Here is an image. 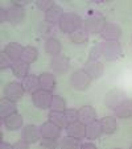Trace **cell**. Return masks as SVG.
<instances>
[{"label":"cell","instance_id":"cell-19","mask_svg":"<svg viewBox=\"0 0 132 149\" xmlns=\"http://www.w3.org/2000/svg\"><path fill=\"white\" fill-rule=\"evenodd\" d=\"M102 133H103V130H102V124L99 120H94L86 124V137L90 141L99 139Z\"/></svg>","mask_w":132,"mask_h":149},{"label":"cell","instance_id":"cell-27","mask_svg":"<svg viewBox=\"0 0 132 149\" xmlns=\"http://www.w3.org/2000/svg\"><path fill=\"white\" fill-rule=\"evenodd\" d=\"M101 124H102L103 133H106V135H112L116 131V127H118L116 119L114 116H104V118H102Z\"/></svg>","mask_w":132,"mask_h":149},{"label":"cell","instance_id":"cell-25","mask_svg":"<svg viewBox=\"0 0 132 149\" xmlns=\"http://www.w3.org/2000/svg\"><path fill=\"white\" fill-rule=\"evenodd\" d=\"M40 77V84H41L42 90L46 91H53L56 88V78L52 73H42Z\"/></svg>","mask_w":132,"mask_h":149},{"label":"cell","instance_id":"cell-21","mask_svg":"<svg viewBox=\"0 0 132 149\" xmlns=\"http://www.w3.org/2000/svg\"><path fill=\"white\" fill-rule=\"evenodd\" d=\"M15 112H17L16 102L11 100L8 98H3L0 100V116H1V119L7 118V116L12 115Z\"/></svg>","mask_w":132,"mask_h":149},{"label":"cell","instance_id":"cell-20","mask_svg":"<svg viewBox=\"0 0 132 149\" xmlns=\"http://www.w3.org/2000/svg\"><path fill=\"white\" fill-rule=\"evenodd\" d=\"M78 120L83 124H89L96 120V112L91 106H83L78 110Z\"/></svg>","mask_w":132,"mask_h":149},{"label":"cell","instance_id":"cell-23","mask_svg":"<svg viewBox=\"0 0 132 149\" xmlns=\"http://www.w3.org/2000/svg\"><path fill=\"white\" fill-rule=\"evenodd\" d=\"M61 50H62V44L58 38L52 37V38H48L45 41V52L49 56L56 57L61 53Z\"/></svg>","mask_w":132,"mask_h":149},{"label":"cell","instance_id":"cell-2","mask_svg":"<svg viewBox=\"0 0 132 149\" xmlns=\"http://www.w3.org/2000/svg\"><path fill=\"white\" fill-rule=\"evenodd\" d=\"M82 26H83V19L74 12H66L58 24L59 31L69 36L77 31H81Z\"/></svg>","mask_w":132,"mask_h":149},{"label":"cell","instance_id":"cell-29","mask_svg":"<svg viewBox=\"0 0 132 149\" xmlns=\"http://www.w3.org/2000/svg\"><path fill=\"white\" fill-rule=\"evenodd\" d=\"M37 58H38V50L34 46H25L24 48L21 61L27 62V63H33Z\"/></svg>","mask_w":132,"mask_h":149},{"label":"cell","instance_id":"cell-18","mask_svg":"<svg viewBox=\"0 0 132 149\" xmlns=\"http://www.w3.org/2000/svg\"><path fill=\"white\" fill-rule=\"evenodd\" d=\"M3 123H4V127H6L8 131H17L19 128L23 127V116L20 115V113L15 112L12 115L7 116V118L3 119Z\"/></svg>","mask_w":132,"mask_h":149},{"label":"cell","instance_id":"cell-32","mask_svg":"<svg viewBox=\"0 0 132 149\" xmlns=\"http://www.w3.org/2000/svg\"><path fill=\"white\" fill-rule=\"evenodd\" d=\"M66 110V102L62 96L53 95L50 103V111H65Z\"/></svg>","mask_w":132,"mask_h":149},{"label":"cell","instance_id":"cell-30","mask_svg":"<svg viewBox=\"0 0 132 149\" xmlns=\"http://www.w3.org/2000/svg\"><path fill=\"white\" fill-rule=\"evenodd\" d=\"M81 140L78 139L73 137V136H66L64 137L61 141H59V148L62 149H77V148H81Z\"/></svg>","mask_w":132,"mask_h":149},{"label":"cell","instance_id":"cell-42","mask_svg":"<svg viewBox=\"0 0 132 149\" xmlns=\"http://www.w3.org/2000/svg\"><path fill=\"white\" fill-rule=\"evenodd\" d=\"M1 148H13V145H9V144L4 143V141H1Z\"/></svg>","mask_w":132,"mask_h":149},{"label":"cell","instance_id":"cell-28","mask_svg":"<svg viewBox=\"0 0 132 149\" xmlns=\"http://www.w3.org/2000/svg\"><path fill=\"white\" fill-rule=\"evenodd\" d=\"M37 32H38L40 37H42V38H52V36L54 34V25L48 23V21H42L37 26Z\"/></svg>","mask_w":132,"mask_h":149},{"label":"cell","instance_id":"cell-41","mask_svg":"<svg viewBox=\"0 0 132 149\" xmlns=\"http://www.w3.org/2000/svg\"><path fill=\"white\" fill-rule=\"evenodd\" d=\"M81 148H82V149H95V148H96V145L89 141V143H83V144H81Z\"/></svg>","mask_w":132,"mask_h":149},{"label":"cell","instance_id":"cell-16","mask_svg":"<svg viewBox=\"0 0 132 149\" xmlns=\"http://www.w3.org/2000/svg\"><path fill=\"white\" fill-rule=\"evenodd\" d=\"M66 132H68L69 136H73V137L78 139H85L86 137V124H83L82 121L77 120L74 123H70L66 128Z\"/></svg>","mask_w":132,"mask_h":149},{"label":"cell","instance_id":"cell-39","mask_svg":"<svg viewBox=\"0 0 132 149\" xmlns=\"http://www.w3.org/2000/svg\"><path fill=\"white\" fill-rule=\"evenodd\" d=\"M6 21H8V12H7V9L0 8V23L3 24Z\"/></svg>","mask_w":132,"mask_h":149},{"label":"cell","instance_id":"cell-43","mask_svg":"<svg viewBox=\"0 0 132 149\" xmlns=\"http://www.w3.org/2000/svg\"><path fill=\"white\" fill-rule=\"evenodd\" d=\"M131 149H132V145H131Z\"/></svg>","mask_w":132,"mask_h":149},{"label":"cell","instance_id":"cell-1","mask_svg":"<svg viewBox=\"0 0 132 149\" xmlns=\"http://www.w3.org/2000/svg\"><path fill=\"white\" fill-rule=\"evenodd\" d=\"M107 21L104 16L98 11H89V16L83 20V28L86 33L90 34H99L103 32Z\"/></svg>","mask_w":132,"mask_h":149},{"label":"cell","instance_id":"cell-11","mask_svg":"<svg viewBox=\"0 0 132 149\" xmlns=\"http://www.w3.org/2000/svg\"><path fill=\"white\" fill-rule=\"evenodd\" d=\"M83 70L90 75L91 79H98L103 75L104 66H103V63L99 62V61H91V59H87V62L85 63Z\"/></svg>","mask_w":132,"mask_h":149},{"label":"cell","instance_id":"cell-22","mask_svg":"<svg viewBox=\"0 0 132 149\" xmlns=\"http://www.w3.org/2000/svg\"><path fill=\"white\" fill-rule=\"evenodd\" d=\"M115 115L120 119H128L132 116V100L124 99L118 107H115Z\"/></svg>","mask_w":132,"mask_h":149},{"label":"cell","instance_id":"cell-26","mask_svg":"<svg viewBox=\"0 0 132 149\" xmlns=\"http://www.w3.org/2000/svg\"><path fill=\"white\" fill-rule=\"evenodd\" d=\"M11 69L16 78L24 79L29 73V63H27V62H24V61H17V62H15Z\"/></svg>","mask_w":132,"mask_h":149},{"label":"cell","instance_id":"cell-3","mask_svg":"<svg viewBox=\"0 0 132 149\" xmlns=\"http://www.w3.org/2000/svg\"><path fill=\"white\" fill-rule=\"evenodd\" d=\"M101 46L102 56L107 59V61H116L123 53V48L119 41H103L99 44Z\"/></svg>","mask_w":132,"mask_h":149},{"label":"cell","instance_id":"cell-38","mask_svg":"<svg viewBox=\"0 0 132 149\" xmlns=\"http://www.w3.org/2000/svg\"><path fill=\"white\" fill-rule=\"evenodd\" d=\"M28 145H29V144L27 143L25 140H23V139H21V140L17 141L16 144H13V148L15 149H28Z\"/></svg>","mask_w":132,"mask_h":149},{"label":"cell","instance_id":"cell-13","mask_svg":"<svg viewBox=\"0 0 132 149\" xmlns=\"http://www.w3.org/2000/svg\"><path fill=\"white\" fill-rule=\"evenodd\" d=\"M7 12H8V21L12 25H20L25 19V12H24L23 7H17L12 4L7 9Z\"/></svg>","mask_w":132,"mask_h":149},{"label":"cell","instance_id":"cell-35","mask_svg":"<svg viewBox=\"0 0 132 149\" xmlns=\"http://www.w3.org/2000/svg\"><path fill=\"white\" fill-rule=\"evenodd\" d=\"M36 6L38 9L46 12L52 6H54V1L53 0H38V1H36Z\"/></svg>","mask_w":132,"mask_h":149},{"label":"cell","instance_id":"cell-9","mask_svg":"<svg viewBox=\"0 0 132 149\" xmlns=\"http://www.w3.org/2000/svg\"><path fill=\"white\" fill-rule=\"evenodd\" d=\"M21 139L25 140L28 144H34L40 139H42V135H41L40 128H37L33 124H28V125H25L21 130Z\"/></svg>","mask_w":132,"mask_h":149},{"label":"cell","instance_id":"cell-4","mask_svg":"<svg viewBox=\"0 0 132 149\" xmlns=\"http://www.w3.org/2000/svg\"><path fill=\"white\" fill-rule=\"evenodd\" d=\"M91 81H93V79L90 78V75H89L83 69L74 71L70 75V84L73 86L74 90H77V91L87 90V88L90 87Z\"/></svg>","mask_w":132,"mask_h":149},{"label":"cell","instance_id":"cell-7","mask_svg":"<svg viewBox=\"0 0 132 149\" xmlns=\"http://www.w3.org/2000/svg\"><path fill=\"white\" fill-rule=\"evenodd\" d=\"M50 68H52V70L57 74L68 73L69 69H70V59L66 56H64V54H58V56L52 58Z\"/></svg>","mask_w":132,"mask_h":149},{"label":"cell","instance_id":"cell-24","mask_svg":"<svg viewBox=\"0 0 132 149\" xmlns=\"http://www.w3.org/2000/svg\"><path fill=\"white\" fill-rule=\"evenodd\" d=\"M49 120L52 123H54L56 125H58L59 128H68L69 125V121L66 119V115H65V111H50L49 113Z\"/></svg>","mask_w":132,"mask_h":149},{"label":"cell","instance_id":"cell-6","mask_svg":"<svg viewBox=\"0 0 132 149\" xmlns=\"http://www.w3.org/2000/svg\"><path fill=\"white\" fill-rule=\"evenodd\" d=\"M24 93H25V90H24L23 84L19 82H9L4 87V98H8L13 102L20 100L23 98Z\"/></svg>","mask_w":132,"mask_h":149},{"label":"cell","instance_id":"cell-14","mask_svg":"<svg viewBox=\"0 0 132 149\" xmlns=\"http://www.w3.org/2000/svg\"><path fill=\"white\" fill-rule=\"evenodd\" d=\"M64 15H65L64 8H62L61 6H58V4H54V6H52L50 8L45 12V21L53 24V25L54 24H59V21H61Z\"/></svg>","mask_w":132,"mask_h":149},{"label":"cell","instance_id":"cell-15","mask_svg":"<svg viewBox=\"0 0 132 149\" xmlns=\"http://www.w3.org/2000/svg\"><path fill=\"white\" fill-rule=\"evenodd\" d=\"M3 52L13 62H17V61H21V56H23L24 48L21 44H19V42H9L8 45L4 48Z\"/></svg>","mask_w":132,"mask_h":149},{"label":"cell","instance_id":"cell-5","mask_svg":"<svg viewBox=\"0 0 132 149\" xmlns=\"http://www.w3.org/2000/svg\"><path fill=\"white\" fill-rule=\"evenodd\" d=\"M52 98H53V95L50 91L40 88L36 93L32 94V103L34 104V107L40 108V110H48V108H50Z\"/></svg>","mask_w":132,"mask_h":149},{"label":"cell","instance_id":"cell-17","mask_svg":"<svg viewBox=\"0 0 132 149\" xmlns=\"http://www.w3.org/2000/svg\"><path fill=\"white\" fill-rule=\"evenodd\" d=\"M21 84H23L25 93H28V94H33V93H36L37 90L41 88V84H40V77L34 75V74H28V75L23 79Z\"/></svg>","mask_w":132,"mask_h":149},{"label":"cell","instance_id":"cell-8","mask_svg":"<svg viewBox=\"0 0 132 149\" xmlns=\"http://www.w3.org/2000/svg\"><path fill=\"white\" fill-rule=\"evenodd\" d=\"M126 98V93L119 88H114V90L108 91L106 94V98H104V104H106L108 108H112L115 110V107H118L119 104L124 100Z\"/></svg>","mask_w":132,"mask_h":149},{"label":"cell","instance_id":"cell-33","mask_svg":"<svg viewBox=\"0 0 132 149\" xmlns=\"http://www.w3.org/2000/svg\"><path fill=\"white\" fill-rule=\"evenodd\" d=\"M13 63H15V62L12 61V59L9 58V57L7 56L4 52H1V53H0V69H1V70H6V69L12 68V66H13Z\"/></svg>","mask_w":132,"mask_h":149},{"label":"cell","instance_id":"cell-12","mask_svg":"<svg viewBox=\"0 0 132 149\" xmlns=\"http://www.w3.org/2000/svg\"><path fill=\"white\" fill-rule=\"evenodd\" d=\"M40 131H41L42 139H53V140H57V139L61 136V128L58 125H56L54 123H52L50 120L45 121L40 127Z\"/></svg>","mask_w":132,"mask_h":149},{"label":"cell","instance_id":"cell-37","mask_svg":"<svg viewBox=\"0 0 132 149\" xmlns=\"http://www.w3.org/2000/svg\"><path fill=\"white\" fill-rule=\"evenodd\" d=\"M40 146H41V148L53 149L57 146V140H53V139H42V140L40 141Z\"/></svg>","mask_w":132,"mask_h":149},{"label":"cell","instance_id":"cell-36","mask_svg":"<svg viewBox=\"0 0 132 149\" xmlns=\"http://www.w3.org/2000/svg\"><path fill=\"white\" fill-rule=\"evenodd\" d=\"M101 56H102V52H101V46H99V44H98V45L94 46V48L90 50L89 59H91V61H99Z\"/></svg>","mask_w":132,"mask_h":149},{"label":"cell","instance_id":"cell-10","mask_svg":"<svg viewBox=\"0 0 132 149\" xmlns=\"http://www.w3.org/2000/svg\"><path fill=\"white\" fill-rule=\"evenodd\" d=\"M101 34L104 41H119L122 37V28L115 23H107Z\"/></svg>","mask_w":132,"mask_h":149},{"label":"cell","instance_id":"cell-40","mask_svg":"<svg viewBox=\"0 0 132 149\" xmlns=\"http://www.w3.org/2000/svg\"><path fill=\"white\" fill-rule=\"evenodd\" d=\"M12 4L17 7H24L27 4H29V0H12Z\"/></svg>","mask_w":132,"mask_h":149},{"label":"cell","instance_id":"cell-31","mask_svg":"<svg viewBox=\"0 0 132 149\" xmlns=\"http://www.w3.org/2000/svg\"><path fill=\"white\" fill-rule=\"evenodd\" d=\"M69 38H70L71 42H74V44H77V45H85L87 42V40H89V36H87V33L85 31H77L74 32V33H71L70 36H69Z\"/></svg>","mask_w":132,"mask_h":149},{"label":"cell","instance_id":"cell-34","mask_svg":"<svg viewBox=\"0 0 132 149\" xmlns=\"http://www.w3.org/2000/svg\"><path fill=\"white\" fill-rule=\"evenodd\" d=\"M65 115H66V119H68L69 124L78 120V110H74V108L65 110Z\"/></svg>","mask_w":132,"mask_h":149}]
</instances>
